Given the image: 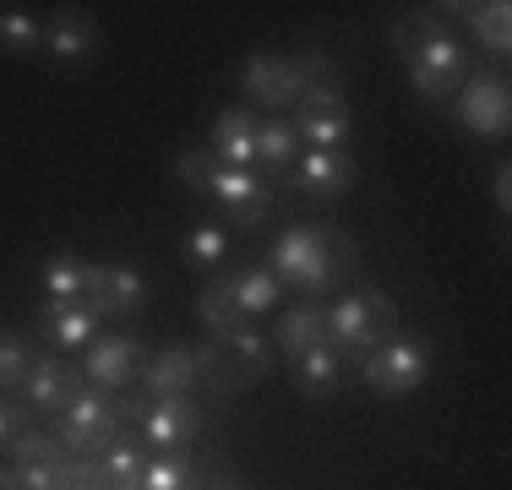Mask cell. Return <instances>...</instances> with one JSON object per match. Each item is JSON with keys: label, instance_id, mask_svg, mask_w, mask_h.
Returning <instances> with one entry per match:
<instances>
[{"label": "cell", "instance_id": "8", "mask_svg": "<svg viewBox=\"0 0 512 490\" xmlns=\"http://www.w3.org/2000/svg\"><path fill=\"white\" fill-rule=\"evenodd\" d=\"M82 300L99 316H137V311H148V278L131 262H88Z\"/></svg>", "mask_w": 512, "mask_h": 490}, {"label": "cell", "instance_id": "25", "mask_svg": "<svg viewBox=\"0 0 512 490\" xmlns=\"http://www.w3.org/2000/svg\"><path fill=\"white\" fill-rule=\"evenodd\" d=\"M229 262V235L213 224V218H197L186 229V267L191 273H213V267Z\"/></svg>", "mask_w": 512, "mask_h": 490}, {"label": "cell", "instance_id": "15", "mask_svg": "<svg viewBox=\"0 0 512 490\" xmlns=\"http://www.w3.org/2000/svg\"><path fill=\"white\" fill-rule=\"evenodd\" d=\"M256 109L251 104H235V109H224V115L213 120V158L218 164H229V169H256Z\"/></svg>", "mask_w": 512, "mask_h": 490}, {"label": "cell", "instance_id": "28", "mask_svg": "<svg viewBox=\"0 0 512 490\" xmlns=\"http://www.w3.org/2000/svg\"><path fill=\"white\" fill-rule=\"evenodd\" d=\"M213 343L240 365V371H251V376H267V365H273V338H262L251 322L235 327V333H224V338H213Z\"/></svg>", "mask_w": 512, "mask_h": 490}, {"label": "cell", "instance_id": "27", "mask_svg": "<svg viewBox=\"0 0 512 490\" xmlns=\"http://www.w3.org/2000/svg\"><path fill=\"white\" fill-rule=\"evenodd\" d=\"M39 365V349L17 333V327H0V392H22V382Z\"/></svg>", "mask_w": 512, "mask_h": 490}, {"label": "cell", "instance_id": "10", "mask_svg": "<svg viewBox=\"0 0 512 490\" xmlns=\"http://www.w3.org/2000/svg\"><path fill=\"white\" fill-rule=\"evenodd\" d=\"M355 153L349 147H338V153H316V147H300V158L289 164L284 186L306 191V196H344L355 191Z\"/></svg>", "mask_w": 512, "mask_h": 490}, {"label": "cell", "instance_id": "31", "mask_svg": "<svg viewBox=\"0 0 512 490\" xmlns=\"http://www.w3.org/2000/svg\"><path fill=\"white\" fill-rule=\"evenodd\" d=\"M137 490H197V469H191L186 452H169V458H153L142 469Z\"/></svg>", "mask_w": 512, "mask_h": 490}, {"label": "cell", "instance_id": "11", "mask_svg": "<svg viewBox=\"0 0 512 490\" xmlns=\"http://www.w3.org/2000/svg\"><path fill=\"white\" fill-rule=\"evenodd\" d=\"M202 431V403L191 398H153L148 403V414H142V441L148 447H158L169 458V452H180V447H191Z\"/></svg>", "mask_w": 512, "mask_h": 490}, {"label": "cell", "instance_id": "23", "mask_svg": "<svg viewBox=\"0 0 512 490\" xmlns=\"http://www.w3.org/2000/svg\"><path fill=\"white\" fill-rule=\"evenodd\" d=\"M300 158V137H295V126H289L284 115H273V120H262L256 126V164L262 169H273V175H289V164Z\"/></svg>", "mask_w": 512, "mask_h": 490}, {"label": "cell", "instance_id": "39", "mask_svg": "<svg viewBox=\"0 0 512 490\" xmlns=\"http://www.w3.org/2000/svg\"><path fill=\"white\" fill-rule=\"evenodd\" d=\"M60 490H93V485H77V480H71V485H60Z\"/></svg>", "mask_w": 512, "mask_h": 490}, {"label": "cell", "instance_id": "22", "mask_svg": "<svg viewBox=\"0 0 512 490\" xmlns=\"http://www.w3.org/2000/svg\"><path fill=\"white\" fill-rule=\"evenodd\" d=\"M39 284H44V300H82L88 289V262L77 251H50L39 262Z\"/></svg>", "mask_w": 512, "mask_h": 490}, {"label": "cell", "instance_id": "35", "mask_svg": "<svg viewBox=\"0 0 512 490\" xmlns=\"http://www.w3.org/2000/svg\"><path fill=\"white\" fill-rule=\"evenodd\" d=\"M11 469H22V463H39V458H55V436H44V431H22L17 441H11Z\"/></svg>", "mask_w": 512, "mask_h": 490}, {"label": "cell", "instance_id": "20", "mask_svg": "<svg viewBox=\"0 0 512 490\" xmlns=\"http://www.w3.org/2000/svg\"><path fill=\"white\" fill-rule=\"evenodd\" d=\"M289 126H295L300 147H316V153H338V147L349 142V131H355V115H349V109H338V115H322V109H300Z\"/></svg>", "mask_w": 512, "mask_h": 490}, {"label": "cell", "instance_id": "24", "mask_svg": "<svg viewBox=\"0 0 512 490\" xmlns=\"http://www.w3.org/2000/svg\"><path fill=\"white\" fill-rule=\"evenodd\" d=\"M191 354H197V382H207L213 392H246V387L256 382V376H251V371H240V365L229 360V354L218 349L213 338H207V343H197Z\"/></svg>", "mask_w": 512, "mask_h": 490}, {"label": "cell", "instance_id": "32", "mask_svg": "<svg viewBox=\"0 0 512 490\" xmlns=\"http://www.w3.org/2000/svg\"><path fill=\"white\" fill-rule=\"evenodd\" d=\"M213 175H218V158H213V147H207V142H191V147H180V153H175V186L207 191V186H213Z\"/></svg>", "mask_w": 512, "mask_h": 490}, {"label": "cell", "instance_id": "3", "mask_svg": "<svg viewBox=\"0 0 512 490\" xmlns=\"http://www.w3.org/2000/svg\"><path fill=\"white\" fill-rule=\"evenodd\" d=\"M398 333V300H387L382 289H349L327 305V343L338 354H371L376 343H387Z\"/></svg>", "mask_w": 512, "mask_h": 490}, {"label": "cell", "instance_id": "5", "mask_svg": "<svg viewBox=\"0 0 512 490\" xmlns=\"http://www.w3.org/2000/svg\"><path fill=\"white\" fill-rule=\"evenodd\" d=\"M453 115H458V126L469 131V137H480V142H496V137H507V126H512V93H507V82L502 77H469L463 88L453 93Z\"/></svg>", "mask_w": 512, "mask_h": 490}, {"label": "cell", "instance_id": "7", "mask_svg": "<svg viewBox=\"0 0 512 490\" xmlns=\"http://www.w3.org/2000/svg\"><path fill=\"white\" fill-rule=\"evenodd\" d=\"M60 447L66 452H88V458H99L109 441L120 436V414L115 403L104 398V392H77L71 398V409L60 414Z\"/></svg>", "mask_w": 512, "mask_h": 490}, {"label": "cell", "instance_id": "9", "mask_svg": "<svg viewBox=\"0 0 512 490\" xmlns=\"http://www.w3.org/2000/svg\"><path fill=\"white\" fill-rule=\"evenodd\" d=\"M207 196H218L229 229H262L267 213H273V191L256 180V169H229V164H218V175H213V186H207Z\"/></svg>", "mask_w": 512, "mask_h": 490}, {"label": "cell", "instance_id": "37", "mask_svg": "<svg viewBox=\"0 0 512 490\" xmlns=\"http://www.w3.org/2000/svg\"><path fill=\"white\" fill-rule=\"evenodd\" d=\"M491 196H496V207H502V213H512V164H507V158L491 169Z\"/></svg>", "mask_w": 512, "mask_h": 490}, {"label": "cell", "instance_id": "21", "mask_svg": "<svg viewBox=\"0 0 512 490\" xmlns=\"http://www.w3.org/2000/svg\"><path fill=\"white\" fill-rule=\"evenodd\" d=\"M273 343L284 354H300V349H311V343H327V305L306 300V305H295L289 316H278Z\"/></svg>", "mask_w": 512, "mask_h": 490}, {"label": "cell", "instance_id": "34", "mask_svg": "<svg viewBox=\"0 0 512 490\" xmlns=\"http://www.w3.org/2000/svg\"><path fill=\"white\" fill-rule=\"evenodd\" d=\"M22 431H33V409H28V403H17L11 392H0V452H6Z\"/></svg>", "mask_w": 512, "mask_h": 490}, {"label": "cell", "instance_id": "26", "mask_svg": "<svg viewBox=\"0 0 512 490\" xmlns=\"http://www.w3.org/2000/svg\"><path fill=\"white\" fill-rule=\"evenodd\" d=\"M469 11V33H474V44L480 49H491V55H507L512 49V6H502V0H496V6H463Z\"/></svg>", "mask_w": 512, "mask_h": 490}, {"label": "cell", "instance_id": "16", "mask_svg": "<svg viewBox=\"0 0 512 490\" xmlns=\"http://www.w3.org/2000/svg\"><path fill=\"white\" fill-rule=\"evenodd\" d=\"M99 322L104 316L93 311L88 300H44V333H50V343L66 354L88 349V343L99 338Z\"/></svg>", "mask_w": 512, "mask_h": 490}, {"label": "cell", "instance_id": "2", "mask_svg": "<svg viewBox=\"0 0 512 490\" xmlns=\"http://www.w3.org/2000/svg\"><path fill=\"white\" fill-rule=\"evenodd\" d=\"M344 256H355V251L333 235V224H289L273 240V251H267V273L311 300V294H322L338 278Z\"/></svg>", "mask_w": 512, "mask_h": 490}, {"label": "cell", "instance_id": "36", "mask_svg": "<svg viewBox=\"0 0 512 490\" xmlns=\"http://www.w3.org/2000/svg\"><path fill=\"white\" fill-rule=\"evenodd\" d=\"M300 109H322V115H338L344 104V82H316V88H300Z\"/></svg>", "mask_w": 512, "mask_h": 490}, {"label": "cell", "instance_id": "18", "mask_svg": "<svg viewBox=\"0 0 512 490\" xmlns=\"http://www.w3.org/2000/svg\"><path fill=\"white\" fill-rule=\"evenodd\" d=\"M289 371H295V387L306 392V398H333L338 382H344V354L333 349V343H311V349L289 354Z\"/></svg>", "mask_w": 512, "mask_h": 490}, {"label": "cell", "instance_id": "29", "mask_svg": "<svg viewBox=\"0 0 512 490\" xmlns=\"http://www.w3.org/2000/svg\"><path fill=\"white\" fill-rule=\"evenodd\" d=\"M44 49V22L33 11L11 6L0 11V55H39Z\"/></svg>", "mask_w": 512, "mask_h": 490}, {"label": "cell", "instance_id": "38", "mask_svg": "<svg viewBox=\"0 0 512 490\" xmlns=\"http://www.w3.org/2000/svg\"><path fill=\"white\" fill-rule=\"evenodd\" d=\"M0 490H22V480H17V469H0Z\"/></svg>", "mask_w": 512, "mask_h": 490}, {"label": "cell", "instance_id": "1", "mask_svg": "<svg viewBox=\"0 0 512 490\" xmlns=\"http://www.w3.org/2000/svg\"><path fill=\"white\" fill-rule=\"evenodd\" d=\"M393 44L404 55V71L414 82V93L431 98V104H453V93L469 82V49L453 39L447 17H431V11H409L393 28Z\"/></svg>", "mask_w": 512, "mask_h": 490}, {"label": "cell", "instance_id": "4", "mask_svg": "<svg viewBox=\"0 0 512 490\" xmlns=\"http://www.w3.org/2000/svg\"><path fill=\"white\" fill-rule=\"evenodd\" d=\"M431 360H436L431 338L393 333L360 360V382L371 392H382V398H414V392L425 387V376H431Z\"/></svg>", "mask_w": 512, "mask_h": 490}, {"label": "cell", "instance_id": "13", "mask_svg": "<svg viewBox=\"0 0 512 490\" xmlns=\"http://www.w3.org/2000/svg\"><path fill=\"white\" fill-rule=\"evenodd\" d=\"M44 49H50L55 66H88V60L99 55V22L77 6L55 11L50 28H44Z\"/></svg>", "mask_w": 512, "mask_h": 490}, {"label": "cell", "instance_id": "6", "mask_svg": "<svg viewBox=\"0 0 512 490\" xmlns=\"http://www.w3.org/2000/svg\"><path fill=\"white\" fill-rule=\"evenodd\" d=\"M82 354H88V360H82V376L93 382V392H104V398H109V392L137 382L153 349L142 338H131V333H115V338H93Z\"/></svg>", "mask_w": 512, "mask_h": 490}, {"label": "cell", "instance_id": "30", "mask_svg": "<svg viewBox=\"0 0 512 490\" xmlns=\"http://www.w3.org/2000/svg\"><path fill=\"white\" fill-rule=\"evenodd\" d=\"M197 311H202L207 338H224V333H235V327H246V316L235 311V300L224 294V284H202V294H197Z\"/></svg>", "mask_w": 512, "mask_h": 490}, {"label": "cell", "instance_id": "17", "mask_svg": "<svg viewBox=\"0 0 512 490\" xmlns=\"http://www.w3.org/2000/svg\"><path fill=\"white\" fill-rule=\"evenodd\" d=\"M77 392L82 387H77V371H71V365L39 360V365H33V376L22 382V403H28L33 414H66Z\"/></svg>", "mask_w": 512, "mask_h": 490}, {"label": "cell", "instance_id": "19", "mask_svg": "<svg viewBox=\"0 0 512 490\" xmlns=\"http://www.w3.org/2000/svg\"><path fill=\"white\" fill-rule=\"evenodd\" d=\"M218 284H224V294L235 300V311L246 316V322H251V316H267V311L278 305V294H284V284H278V278L267 273L262 262H246V267H235V273H224Z\"/></svg>", "mask_w": 512, "mask_h": 490}, {"label": "cell", "instance_id": "14", "mask_svg": "<svg viewBox=\"0 0 512 490\" xmlns=\"http://www.w3.org/2000/svg\"><path fill=\"white\" fill-rule=\"evenodd\" d=\"M197 387V354L191 343H169V349H153L148 365H142V398H186Z\"/></svg>", "mask_w": 512, "mask_h": 490}, {"label": "cell", "instance_id": "33", "mask_svg": "<svg viewBox=\"0 0 512 490\" xmlns=\"http://www.w3.org/2000/svg\"><path fill=\"white\" fill-rule=\"evenodd\" d=\"M289 60H295L300 88H316V82H338V60L327 55V49H300V55H289Z\"/></svg>", "mask_w": 512, "mask_h": 490}, {"label": "cell", "instance_id": "12", "mask_svg": "<svg viewBox=\"0 0 512 490\" xmlns=\"http://www.w3.org/2000/svg\"><path fill=\"white\" fill-rule=\"evenodd\" d=\"M240 88H246L251 104L273 109V115L300 104V77H295V60L289 55H251L246 71H240Z\"/></svg>", "mask_w": 512, "mask_h": 490}]
</instances>
